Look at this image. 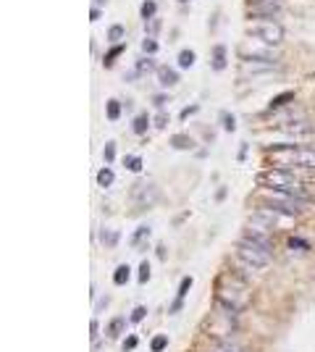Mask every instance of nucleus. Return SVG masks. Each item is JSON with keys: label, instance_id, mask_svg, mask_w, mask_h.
<instances>
[{"label": "nucleus", "instance_id": "f3484780", "mask_svg": "<svg viewBox=\"0 0 315 352\" xmlns=\"http://www.w3.org/2000/svg\"><path fill=\"white\" fill-rule=\"evenodd\" d=\"M147 237H150V226H140V229L134 231V237H132V245L134 247H145Z\"/></svg>", "mask_w": 315, "mask_h": 352}, {"label": "nucleus", "instance_id": "ea45409f", "mask_svg": "<svg viewBox=\"0 0 315 352\" xmlns=\"http://www.w3.org/2000/svg\"><path fill=\"white\" fill-rule=\"evenodd\" d=\"M100 16H103V11H100V5H92V11H89V18H92V21H97Z\"/></svg>", "mask_w": 315, "mask_h": 352}, {"label": "nucleus", "instance_id": "7c9ffc66", "mask_svg": "<svg viewBox=\"0 0 315 352\" xmlns=\"http://www.w3.org/2000/svg\"><path fill=\"white\" fill-rule=\"evenodd\" d=\"M221 118H224V129L229 134H234V129H236V121H234V116L229 113V110H224V113H221Z\"/></svg>", "mask_w": 315, "mask_h": 352}, {"label": "nucleus", "instance_id": "6e6552de", "mask_svg": "<svg viewBox=\"0 0 315 352\" xmlns=\"http://www.w3.org/2000/svg\"><path fill=\"white\" fill-rule=\"evenodd\" d=\"M279 11H281V8H279L276 0H252V3H249V13H252V16L268 18V16H276Z\"/></svg>", "mask_w": 315, "mask_h": 352}, {"label": "nucleus", "instance_id": "c85d7f7f", "mask_svg": "<svg viewBox=\"0 0 315 352\" xmlns=\"http://www.w3.org/2000/svg\"><path fill=\"white\" fill-rule=\"evenodd\" d=\"M155 11H158L155 0H145V3H142V8H140L142 18H153V16H155Z\"/></svg>", "mask_w": 315, "mask_h": 352}, {"label": "nucleus", "instance_id": "473e14b6", "mask_svg": "<svg viewBox=\"0 0 315 352\" xmlns=\"http://www.w3.org/2000/svg\"><path fill=\"white\" fill-rule=\"evenodd\" d=\"M145 316H147V308H145V305H137V308L132 310V318H129V321H132V323H142Z\"/></svg>", "mask_w": 315, "mask_h": 352}, {"label": "nucleus", "instance_id": "5701e85b", "mask_svg": "<svg viewBox=\"0 0 315 352\" xmlns=\"http://www.w3.org/2000/svg\"><path fill=\"white\" fill-rule=\"evenodd\" d=\"M165 347H168V337H165V334H155L153 342H150V350L153 352H163Z\"/></svg>", "mask_w": 315, "mask_h": 352}, {"label": "nucleus", "instance_id": "2f4dec72", "mask_svg": "<svg viewBox=\"0 0 315 352\" xmlns=\"http://www.w3.org/2000/svg\"><path fill=\"white\" fill-rule=\"evenodd\" d=\"M121 37H124V26H121V24H113V26L108 29V40H110V42H118Z\"/></svg>", "mask_w": 315, "mask_h": 352}, {"label": "nucleus", "instance_id": "6ab92c4d", "mask_svg": "<svg viewBox=\"0 0 315 352\" xmlns=\"http://www.w3.org/2000/svg\"><path fill=\"white\" fill-rule=\"evenodd\" d=\"M113 181H116V174L110 169H100L97 171V184H100V187H110Z\"/></svg>", "mask_w": 315, "mask_h": 352}, {"label": "nucleus", "instance_id": "a878e982", "mask_svg": "<svg viewBox=\"0 0 315 352\" xmlns=\"http://www.w3.org/2000/svg\"><path fill=\"white\" fill-rule=\"evenodd\" d=\"M137 279H140V284L150 281V263H147V261H142L140 268H137Z\"/></svg>", "mask_w": 315, "mask_h": 352}, {"label": "nucleus", "instance_id": "c9c22d12", "mask_svg": "<svg viewBox=\"0 0 315 352\" xmlns=\"http://www.w3.org/2000/svg\"><path fill=\"white\" fill-rule=\"evenodd\" d=\"M289 247H292V250H308V239L292 237V239H289Z\"/></svg>", "mask_w": 315, "mask_h": 352}, {"label": "nucleus", "instance_id": "cd10ccee", "mask_svg": "<svg viewBox=\"0 0 315 352\" xmlns=\"http://www.w3.org/2000/svg\"><path fill=\"white\" fill-rule=\"evenodd\" d=\"M103 158H105V163H113V161H116V142H113V140L105 142V147H103Z\"/></svg>", "mask_w": 315, "mask_h": 352}, {"label": "nucleus", "instance_id": "0eeeda50", "mask_svg": "<svg viewBox=\"0 0 315 352\" xmlns=\"http://www.w3.org/2000/svg\"><path fill=\"white\" fill-rule=\"evenodd\" d=\"M155 202H158V189L153 187V184H142V187L134 189V205L140 210L155 205Z\"/></svg>", "mask_w": 315, "mask_h": 352}, {"label": "nucleus", "instance_id": "37998d69", "mask_svg": "<svg viewBox=\"0 0 315 352\" xmlns=\"http://www.w3.org/2000/svg\"><path fill=\"white\" fill-rule=\"evenodd\" d=\"M179 3H187V0H179Z\"/></svg>", "mask_w": 315, "mask_h": 352}, {"label": "nucleus", "instance_id": "423d86ee", "mask_svg": "<svg viewBox=\"0 0 315 352\" xmlns=\"http://www.w3.org/2000/svg\"><path fill=\"white\" fill-rule=\"evenodd\" d=\"M276 218H279V213L263 205V213L257 210V213H252V216H249V221H247V231H255V234H268V231H273Z\"/></svg>", "mask_w": 315, "mask_h": 352}, {"label": "nucleus", "instance_id": "f257e3e1", "mask_svg": "<svg viewBox=\"0 0 315 352\" xmlns=\"http://www.w3.org/2000/svg\"><path fill=\"white\" fill-rule=\"evenodd\" d=\"M308 197H300V194H292V192H284V189H268V197L263 205L276 210L279 216H297L302 213V208L308 205Z\"/></svg>", "mask_w": 315, "mask_h": 352}, {"label": "nucleus", "instance_id": "20e7f679", "mask_svg": "<svg viewBox=\"0 0 315 352\" xmlns=\"http://www.w3.org/2000/svg\"><path fill=\"white\" fill-rule=\"evenodd\" d=\"M249 37H255V40H260V42H268L273 48V45H279L284 40V29L276 21H271V18H260V21H255L249 26Z\"/></svg>", "mask_w": 315, "mask_h": 352}, {"label": "nucleus", "instance_id": "4be33fe9", "mask_svg": "<svg viewBox=\"0 0 315 352\" xmlns=\"http://www.w3.org/2000/svg\"><path fill=\"white\" fill-rule=\"evenodd\" d=\"M124 166H126L132 174H140V171H142V158H140V155H126Z\"/></svg>", "mask_w": 315, "mask_h": 352}, {"label": "nucleus", "instance_id": "dca6fc26", "mask_svg": "<svg viewBox=\"0 0 315 352\" xmlns=\"http://www.w3.org/2000/svg\"><path fill=\"white\" fill-rule=\"evenodd\" d=\"M105 116L110 118V121H118V118H121V103H118L116 97H110L105 103Z\"/></svg>", "mask_w": 315, "mask_h": 352}, {"label": "nucleus", "instance_id": "4468645a", "mask_svg": "<svg viewBox=\"0 0 315 352\" xmlns=\"http://www.w3.org/2000/svg\"><path fill=\"white\" fill-rule=\"evenodd\" d=\"M147 126H150V118H147V113H137V116H134V121H132L134 134H137V137H142V134L147 132Z\"/></svg>", "mask_w": 315, "mask_h": 352}, {"label": "nucleus", "instance_id": "9d476101", "mask_svg": "<svg viewBox=\"0 0 315 352\" xmlns=\"http://www.w3.org/2000/svg\"><path fill=\"white\" fill-rule=\"evenodd\" d=\"M192 276H184L181 279V286H179V292H176V302H173V308H171V313H176V310H181V302H184V297H187V292L192 289Z\"/></svg>", "mask_w": 315, "mask_h": 352}, {"label": "nucleus", "instance_id": "a19ab883", "mask_svg": "<svg viewBox=\"0 0 315 352\" xmlns=\"http://www.w3.org/2000/svg\"><path fill=\"white\" fill-rule=\"evenodd\" d=\"M89 334H92V339L97 337V321L95 318H92V323H89Z\"/></svg>", "mask_w": 315, "mask_h": 352}, {"label": "nucleus", "instance_id": "393cba45", "mask_svg": "<svg viewBox=\"0 0 315 352\" xmlns=\"http://www.w3.org/2000/svg\"><path fill=\"white\" fill-rule=\"evenodd\" d=\"M194 63V50H179V69H189Z\"/></svg>", "mask_w": 315, "mask_h": 352}, {"label": "nucleus", "instance_id": "ddd939ff", "mask_svg": "<svg viewBox=\"0 0 315 352\" xmlns=\"http://www.w3.org/2000/svg\"><path fill=\"white\" fill-rule=\"evenodd\" d=\"M224 69H226V48L216 45L213 48V71H224Z\"/></svg>", "mask_w": 315, "mask_h": 352}, {"label": "nucleus", "instance_id": "aec40b11", "mask_svg": "<svg viewBox=\"0 0 315 352\" xmlns=\"http://www.w3.org/2000/svg\"><path fill=\"white\" fill-rule=\"evenodd\" d=\"M134 71H137V77H145V74H150V71H158V69H155V63H153L150 58H142V61H137Z\"/></svg>", "mask_w": 315, "mask_h": 352}, {"label": "nucleus", "instance_id": "79ce46f5", "mask_svg": "<svg viewBox=\"0 0 315 352\" xmlns=\"http://www.w3.org/2000/svg\"><path fill=\"white\" fill-rule=\"evenodd\" d=\"M103 3H105V0H97V5H103Z\"/></svg>", "mask_w": 315, "mask_h": 352}, {"label": "nucleus", "instance_id": "7ed1b4c3", "mask_svg": "<svg viewBox=\"0 0 315 352\" xmlns=\"http://www.w3.org/2000/svg\"><path fill=\"white\" fill-rule=\"evenodd\" d=\"M260 184H265L268 189H284V192H292V194H300V197L310 200V194L297 187V179L284 169H271V171L260 174Z\"/></svg>", "mask_w": 315, "mask_h": 352}, {"label": "nucleus", "instance_id": "f8f14e48", "mask_svg": "<svg viewBox=\"0 0 315 352\" xmlns=\"http://www.w3.org/2000/svg\"><path fill=\"white\" fill-rule=\"evenodd\" d=\"M158 79H160L163 87H173L176 82H179V71H173L168 66H160V69H158Z\"/></svg>", "mask_w": 315, "mask_h": 352}, {"label": "nucleus", "instance_id": "412c9836", "mask_svg": "<svg viewBox=\"0 0 315 352\" xmlns=\"http://www.w3.org/2000/svg\"><path fill=\"white\" fill-rule=\"evenodd\" d=\"M124 326H126V321H124V318H113V321H110V326H108V337H110V339L121 337Z\"/></svg>", "mask_w": 315, "mask_h": 352}, {"label": "nucleus", "instance_id": "b1692460", "mask_svg": "<svg viewBox=\"0 0 315 352\" xmlns=\"http://www.w3.org/2000/svg\"><path fill=\"white\" fill-rule=\"evenodd\" d=\"M171 147H181V150H189V147H194V142L189 140V137H184V134H176V137H171Z\"/></svg>", "mask_w": 315, "mask_h": 352}, {"label": "nucleus", "instance_id": "c756f323", "mask_svg": "<svg viewBox=\"0 0 315 352\" xmlns=\"http://www.w3.org/2000/svg\"><path fill=\"white\" fill-rule=\"evenodd\" d=\"M142 50H145L147 55H153V53L160 50V48H158V40H155V37H145V40H142Z\"/></svg>", "mask_w": 315, "mask_h": 352}, {"label": "nucleus", "instance_id": "58836bf2", "mask_svg": "<svg viewBox=\"0 0 315 352\" xmlns=\"http://www.w3.org/2000/svg\"><path fill=\"white\" fill-rule=\"evenodd\" d=\"M197 108H200V105H187V108H184L181 113H179V118H189V116H192V113H194V110H197Z\"/></svg>", "mask_w": 315, "mask_h": 352}, {"label": "nucleus", "instance_id": "2eb2a0df", "mask_svg": "<svg viewBox=\"0 0 315 352\" xmlns=\"http://www.w3.org/2000/svg\"><path fill=\"white\" fill-rule=\"evenodd\" d=\"M129 276H132V268H129L126 263H121L113 271V281H116V286H124V284H129Z\"/></svg>", "mask_w": 315, "mask_h": 352}, {"label": "nucleus", "instance_id": "c03bdc74", "mask_svg": "<svg viewBox=\"0 0 315 352\" xmlns=\"http://www.w3.org/2000/svg\"><path fill=\"white\" fill-rule=\"evenodd\" d=\"M276 3H281V0H276Z\"/></svg>", "mask_w": 315, "mask_h": 352}, {"label": "nucleus", "instance_id": "1a4fd4ad", "mask_svg": "<svg viewBox=\"0 0 315 352\" xmlns=\"http://www.w3.org/2000/svg\"><path fill=\"white\" fill-rule=\"evenodd\" d=\"M242 69L252 71V74H257V71H273V69H276V61H263V58H242Z\"/></svg>", "mask_w": 315, "mask_h": 352}, {"label": "nucleus", "instance_id": "e433bc0d", "mask_svg": "<svg viewBox=\"0 0 315 352\" xmlns=\"http://www.w3.org/2000/svg\"><path fill=\"white\" fill-rule=\"evenodd\" d=\"M153 124H155V129H165V126H168V116H165L163 110H160V113L155 116V121H153Z\"/></svg>", "mask_w": 315, "mask_h": 352}, {"label": "nucleus", "instance_id": "9b49d317", "mask_svg": "<svg viewBox=\"0 0 315 352\" xmlns=\"http://www.w3.org/2000/svg\"><path fill=\"white\" fill-rule=\"evenodd\" d=\"M286 134H294V137H302V134H308V132H313V126L305 121V118H300V121H294V124H284L281 126Z\"/></svg>", "mask_w": 315, "mask_h": 352}, {"label": "nucleus", "instance_id": "39448f33", "mask_svg": "<svg viewBox=\"0 0 315 352\" xmlns=\"http://www.w3.org/2000/svg\"><path fill=\"white\" fill-rule=\"evenodd\" d=\"M284 161H281V169H315V150H308V147H289L284 150Z\"/></svg>", "mask_w": 315, "mask_h": 352}, {"label": "nucleus", "instance_id": "72a5a7b5", "mask_svg": "<svg viewBox=\"0 0 315 352\" xmlns=\"http://www.w3.org/2000/svg\"><path fill=\"white\" fill-rule=\"evenodd\" d=\"M289 100H294V92H284V95H279L276 100H271V110H276V108L284 105V103H289Z\"/></svg>", "mask_w": 315, "mask_h": 352}, {"label": "nucleus", "instance_id": "4c0bfd02", "mask_svg": "<svg viewBox=\"0 0 315 352\" xmlns=\"http://www.w3.org/2000/svg\"><path fill=\"white\" fill-rule=\"evenodd\" d=\"M213 352H242V350H239L236 345H218Z\"/></svg>", "mask_w": 315, "mask_h": 352}, {"label": "nucleus", "instance_id": "f704fd0d", "mask_svg": "<svg viewBox=\"0 0 315 352\" xmlns=\"http://www.w3.org/2000/svg\"><path fill=\"white\" fill-rule=\"evenodd\" d=\"M137 345H140V337H126L124 345H121V350H124V352H134Z\"/></svg>", "mask_w": 315, "mask_h": 352}, {"label": "nucleus", "instance_id": "a211bd4d", "mask_svg": "<svg viewBox=\"0 0 315 352\" xmlns=\"http://www.w3.org/2000/svg\"><path fill=\"white\" fill-rule=\"evenodd\" d=\"M124 50H126V48H124V45H121V42H116V45H113V48H110V50H108V55H105V58H103V63H105V66L110 69V66H113V61H116V58H118V55H121Z\"/></svg>", "mask_w": 315, "mask_h": 352}, {"label": "nucleus", "instance_id": "f03ea898", "mask_svg": "<svg viewBox=\"0 0 315 352\" xmlns=\"http://www.w3.org/2000/svg\"><path fill=\"white\" fill-rule=\"evenodd\" d=\"M236 255H239V261H242L244 265L255 268V271H265V268L273 263V250L257 247L255 242H249V239L236 242Z\"/></svg>", "mask_w": 315, "mask_h": 352}, {"label": "nucleus", "instance_id": "bb28decb", "mask_svg": "<svg viewBox=\"0 0 315 352\" xmlns=\"http://www.w3.org/2000/svg\"><path fill=\"white\" fill-rule=\"evenodd\" d=\"M100 237H103V245H105V247L118 245V231H108V229H103V231H100Z\"/></svg>", "mask_w": 315, "mask_h": 352}]
</instances>
